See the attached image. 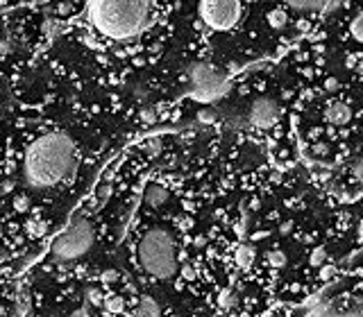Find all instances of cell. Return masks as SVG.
Instances as JSON below:
<instances>
[{
  "instance_id": "cell-8",
  "label": "cell",
  "mask_w": 363,
  "mask_h": 317,
  "mask_svg": "<svg viewBox=\"0 0 363 317\" xmlns=\"http://www.w3.org/2000/svg\"><path fill=\"white\" fill-rule=\"evenodd\" d=\"M325 118L329 120L332 125H336V127H343V125H347L352 120V109L345 104V102H332V104L327 107V111H325Z\"/></svg>"
},
{
  "instance_id": "cell-25",
  "label": "cell",
  "mask_w": 363,
  "mask_h": 317,
  "mask_svg": "<svg viewBox=\"0 0 363 317\" xmlns=\"http://www.w3.org/2000/svg\"><path fill=\"white\" fill-rule=\"evenodd\" d=\"M100 281H103V284H114V281H118V272L116 270H105L103 274H100Z\"/></svg>"
},
{
  "instance_id": "cell-26",
  "label": "cell",
  "mask_w": 363,
  "mask_h": 317,
  "mask_svg": "<svg viewBox=\"0 0 363 317\" xmlns=\"http://www.w3.org/2000/svg\"><path fill=\"white\" fill-rule=\"evenodd\" d=\"M325 89L329 91V93H336V91L341 89V84H338L336 77H327V80H325Z\"/></svg>"
},
{
  "instance_id": "cell-21",
  "label": "cell",
  "mask_w": 363,
  "mask_h": 317,
  "mask_svg": "<svg viewBox=\"0 0 363 317\" xmlns=\"http://www.w3.org/2000/svg\"><path fill=\"white\" fill-rule=\"evenodd\" d=\"M86 301H89L91 306H103L105 304V295L98 290V288H86Z\"/></svg>"
},
{
  "instance_id": "cell-18",
  "label": "cell",
  "mask_w": 363,
  "mask_h": 317,
  "mask_svg": "<svg viewBox=\"0 0 363 317\" xmlns=\"http://www.w3.org/2000/svg\"><path fill=\"white\" fill-rule=\"evenodd\" d=\"M145 152H148L150 157H159V154L163 152V140L159 138V136L148 138V140H145Z\"/></svg>"
},
{
  "instance_id": "cell-11",
  "label": "cell",
  "mask_w": 363,
  "mask_h": 317,
  "mask_svg": "<svg viewBox=\"0 0 363 317\" xmlns=\"http://www.w3.org/2000/svg\"><path fill=\"white\" fill-rule=\"evenodd\" d=\"M134 315H161V306L154 301V297L141 295L139 297V306L134 308Z\"/></svg>"
},
{
  "instance_id": "cell-2",
  "label": "cell",
  "mask_w": 363,
  "mask_h": 317,
  "mask_svg": "<svg viewBox=\"0 0 363 317\" xmlns=\"http://www.w3.org/2000/svg\"><path fill=\"white\" fill-rule=\"evenodd\" d=\"M150 7V0H89L86 21L109 41H129L145 30Z\"/></svg>"
},
{
  "instance_id": "cell-32",
  "label": "cell",
  "mask_w": 363,
  "mask_h": 317,
  "mask_svg": "<svg viewBox=\"0 0 363 317\" xmlns=\"http://www.w3.org/2000/svg\"><path fill=\"white\" fill-rule=\"evenodd\" d=\"M89 313H91V304H89V301H86V304L82 306V308H77V310H75V313H73V315H80V317H84V315H89Z\"/></svg>"
},
{
  "instance_id": "cell-10",
  "label": "cell",
  "mask_w": 363,
  "mask_h": 317,
  "mask_svg": "<svg viewBox=\"0 0 363 317\" xmlns=\"http://www.w3.org/2000/svg\"><path fill=\"white\" fill-rule=\"evenodd\" d=\"M266 21L273 30H284L288 25V12L284 7H273L268 14H266Z\"/></svg>"
},
{
  "instance_id": "cell-29",
  "label": "cell",
  "mask_w": 363,
  "mask_h": 317,
  "mask_svg": "<svg viewBox=\"0 0 363 317\" xmlns=\"http://www.w3.org/2000/svg\"><path fill=\"white\" fill-rule=\"evenodd\" d=\"M109 195H111V188H109V186H103V188H100V193H98V202H100V204H105V202H107Z\"/></svg>"
},
{
  "instance_id": "cell-17",
  "label": "cell",
  "mask_w": 363,
  "mask_h": 317,
  "mask_svg": "<svg viewBox=\"0 0 363 317\" xmlns=\"http://www.w3.org/2000/svg\"><path fill=\"white\" fill-rule=\"evenodd\" d=\"M266 261H268L270 267H277V270H282L284 265H286V254L282 250H270L266 254Z\"/></svg>"
},
{
  "instance_id": "cell-34",
  "label": "cell",
  "mask_w": 363,
  "mask_h": 317,
  "mask_svg": "<svg viewBox=\"0 0 363 317\" xmlns=\"http://www.w3.org/2000/svg\"><path fill=\"white\" fill-rule=\"evenodd\" d=\"M290 229H293V224H290V222H284L282 227H279V231H282V236H286V233H290Z\"/></svg>"
},
{
  "instance_id": "cell-16",
  "label": "cell",
  "mask_w": 363,
  "mask_h": 317,
  "mask_svg": "<svg viewBox=\"0 0 363 317\" xmlns=\"http://www.w3.org/2000/svg\"><path fill=\"white\" fill-rule=\"evenodd\" d=\"M350 37L354 39L356 43H363V12H359L350 21Z\"/></svg>"
},
{
  "instance_id": "cell-23",
  "label": "cell",
  "mask_w": 363,
  "mask_h": 317,
  "mask_svg": "<svg viewBox=\"0 0 363 317\" xmlns=\"http://www.w3.org/2000/svg\"><path fill=\"white\" fill-rule=\"evenodd\" d=\"M14 208H16L18 213H25L27 208H30V199H27V195H18V197H14Z\"/></svg>"
},
{
  "instance_id": "cell-20",
  "label": "cell",
  "mask_w": 363,
  "mask_h": 317,
  "mask_svg": "<svg viewBox=\"0 0 363 317\" xmlns=\"http://www.w3.org/2000/svg\"><path fill=\"white\" fill-rule=\"evenodd\" d=\"M341 310H343V313H347V315H363V299H361V297H356V299L347 301Z\"/></svg>"
},
{
  "instance_id": "cell-4",
  "label": "cell",
  "mask_w": 363,
  "mask_h": 317,
  "mask_svg": "<svg viewBox=\"0 0 363 317\" xmlns=\"http://www.w3.org/2000/svg\"><path fill=\"white\" fill-rule=\"evenodd\" d=\"M91 247H93V227L89 220L77 218L50 242V254L57 263L64 265V263L80 261L82 256L89 254Z\"/></svg>"
},
{
  "instance_id": "cell-15",
  "label": "cell",
  "mask_w": 363,
  "mask_h": 317,
  "mask_svg": "<svg viewBox=\"0 0 363 317\" xmlns=\"http://www.w3.org/2000/svg\"><path fill=\"white\" fill-rule=\"evenodd\" d=\"M218 304H220L222 310H234L236 304H239V297H236L229 288H225V290L220 292V297H218Z\"/></svg>"
},
{
  "instance_id": "cell-31",
  "label": "cell",
  "mask_w": 363,
  "mask_h": 317,
  "mask_svg": "<svg viewBox=\"0 0 363 317\" xmlns=\"http://www.w3.org/2000/svg\"><path fill=\"white\" fill-rule=\"evenodd\" d=\"M327 145L325 143H316V145H313V152H316L318 154V157H322V154H327Z\"/></svg>"
},
{
  "instance_id": "cell-7",
  "label": "cell",
  "mask_w": 363,
  "mask_h": 317,
  "mask_svg": "<svg viewBox=\"0 0 363 317\" xmlns=\"http://www.w3.org/2000/svg\"><path fill=\"white\" fill-rule=\"evenodd\" d=\"M284 3L300 12H329V9H336L343 0H284Z\"/></svg>"
},
{
  "instance_id": "cell-1",
  "label": "cell",
  "mask_w": 363,
  "mask_h": 317,
  "mask_svg": "<svg viewBox=\"0 0 363 317\" xmlns=\"http://www.w3.org/2000/svg\"><path fill=\"white\" fill-rule=\"evenodd\" d=\"M77 165V145L64 131H48L32 140L23 159V179L32 190H48L64 182Z\"/></svg>"
},
{
  "instance_id": "cell-36",
  "label": "cell",
  "mask_w": 363,
  "mask_h": 317,
  "mask_svg": "<svg viewBox=\"0 0 363 317\" xmlns=\"http://www.w3.org/2000/svg\"><path fill=\"white\" fill-rule=\"evenodd\" d=\"M359 236H361V238H363V220H361V222H359Z\"/></svg>"
},
{
  "instance_id": "cell-12",
  "label": "cell",
  "mask_w": 363,
  "mask_h": 317,
  "mask_svg": "<svg viewBox=\"0 0 363 317\" xmlns=\"http://www.w3.org/2000/svg\"><path fill=\"white\" fill-rule=\"evenodd\" d=\"M234 261L241 270H250L252 267V261H254V252L250 245H239L234 252Z\"/></svg>"
},
{
  "instance_id": "cell-24",
  "label": "cell",
  "mask_w": 363,
  "mask_h": 317,
  "mask_svg": "<svg viewBox=\"0 0 363 317\" xmlns=\"http://www.w3.org/2000/svg\"><path fill=\"white\" fill-rule=\"evenodd\" d=\"M352 177L363 186V159H356L354 165H352Z\"/></svg>"
},
{
  "instance_id": "cell-30",
  "label": "cell",
  "mask_w": 363,
  "mask_h": 317,
  "mask_svg": "<svg viewBox=\"0 0 363 317\" xmlns=\"http://www.w3.org/2000/svg\"><path fill=\"white\" fill-rule=\"evenodd\" d=\"M334 276V267L332 265H320V279H329Z\"/></svg>"
},
{
  "instance_id": "cell-13",
  "label": "cell",
  "mask_w": 363,
  "mask_h": 317,
  "mask_svg": "<svg viewBox=\"0 0 363 317\" xmlns=\"http://www.w3.org/2000/svg\"><path fill=\"white\" fill-rule=\"evenodd\" d=\"M12 313H14V315H32V313H35L30 297H27V292L23 290V288L18 290V295H16V301H14Z\"/></svg>"
},
{
  "instance_id": "cell-19",
  "label": "cell",
  "mask_w": 363,
  "mask_h": 317,
  "mask_svg": "<svg viewBox=\"0 0 363 317\" xmlns=\"http://www.w3.org/2000/svg\"><path fill=\"white\" fill-rule=\"evenodd\" d=\"M27 227V233H30L32 238H41V236H46L48 233V224L46 222H37V220H30L25 224Z\"/></svg>"
},
{
  "instance_id": "cell-9",
  "label": "cell",
  "mask_w": 363,
  "mask_h": 317,
  "mask_svg": "<svg viewBox=\"0 0 363 317\" xmlns=\"http://www.w3.org/2000/svg\"><path fill=\"white\" fill-rule=\"evenodd\" d=\"M143 202L152 208H159L168 202V188L161 186V184H150L145 186V193H143Z\"/></svg>"
},
{
  "instance_id": "cell-27",
  "label": "cell",
  "mask_w": 363,
  "mask_h": 317,
  "mask_svg": "<svg viewBox=\"0 0 363 317\" xmlns=\"http://www.w3.org/2000/svg\"><path fill=\"white\" fill-rule=\"evenodd\" d=\"M14 186H16V182H14V179H7V182H3V184H0V195L12 193Z\"/></svg>"
},
{
  "instance_id": "cell-22",
  "label": "cell",
  "mask_w": 363,
  "mask_h": 317,
  "mask_svg": "<svg viewBox=\"0 0 363 317\" xmlns=\"http://www.w3.org/2000/svg\"><path fill=\"white\" fill-rule=\"evenodd\" d=\"M325 261H327V252H325V247H316V250L311 252V256H309V263H311V265H316V267L325 265Z\"/></svg>"
},
{
  "instance_id": "cell-6",
  "label": "cell",
  "mask_w": 363,
  "mask_h": 317,
  "mask_svg": "<svg viewBox=\"0 0 363 317\" xmlns=\"http://www.w3.org/2000/svg\"><path fill=\"white\" fill-rule=\"evenodd\" d=\"M279 116H282V109L273 97H256L248 109V123L261 131L273 129L279 123Z\"/></svg>"
},
{
  "instance_id": "cell-35",
  "label": "cell",
  "mask_w": 363,
  "mask_h": 317,
  "mask_svg": "<svg viewBox=\"0 0 363 317\" xmlns=\"http://www.w3.org/2000/svg\"><path fill=\"white\" fill-rule=\"evenodd\" d=\"M5 261H9V252L0 247V263H5Z\"/></svg>"
},
{
  "instance_id": "cell-33",
  "label": "cell",
  "mask_w": 363,
  "mask_h": 317,
  "mask_svg": "<svg viewBox=\"0 0 363 317\" xmlns=\"http://www.w3.org/2000/svg\"><path fill=\"white\" fill-rule=\"evenodd\" d=\"M57 12H59V16H69V14H71V5L69 3H61Z\"/></svg>"
},
{
  "instance_id": "cell-28",
  "label": "cell",
  "mask_w": 363,
  "mask_h": 317,
  "mask_svg": "<svg viewBox=\"0 0 363 317\" xmlns=\"http://www.w3.org/2000/svg\"><path fill=\"white\" fill-rule=\"evenodd\" d=\"M182 274H184V279H186V281H193V279H195V270H193L191 265H184V267H182Z\"/></svg>"
},
{
  "instance_id": "cell-3",
  "label": "cell",
  "mask_w": 363,
  "mask_h": 317,
  "mask_svg": "<svg viewBox=\"0 0 363 317\" xmlns=\"http://www.w3.org/2000/svg\"><path fill=\"white\" fill-rule=\"evenodd\" d=\"M139 263L143 272L154 279L168 281L177 272V254H175V238L168 229L154 227L143 233L139 242Z\"/></svg>"
},
{
  "instance_id": "cell-14",
  "label": "cell",
  "mask_w": 363,
  "mask_h": 317,
  "mask_svg": "<svg viewBox=\"0 0 363 317\" xmlns=\"http://www.w3.org/2000/svg\"><path fill=\"white\" fill-rule=\"evenodd\" d=\"M103 308L107 310V313H114V315H118V313H125V308H127V304H125V299L120 295H109V297H105V304H103Z\"/></svg>"
},
{
  "instance_id": "cell-5",
  "label": "cell",
  "mask_w": 363,
  "mask_h": 317,
  "mask_svg": "<svg viewBox=\"0 0 363 317\" xmlns=\"http://www.w3.org/2000/svg\"><path fill=\"white\" fill-rule=\"evenodd\" d=\"M241 0H200V18L216 32H229L241 21Z\"/></svg>"
}]
</instances>
